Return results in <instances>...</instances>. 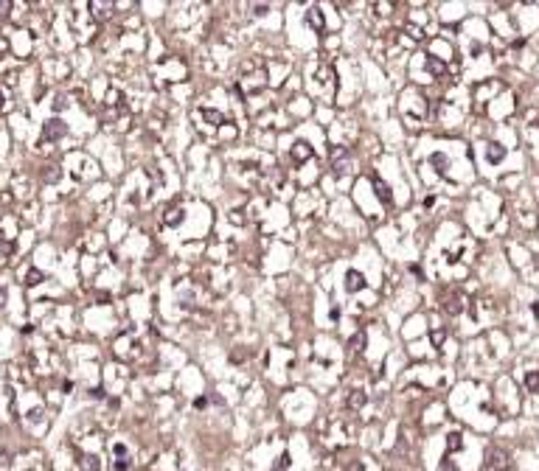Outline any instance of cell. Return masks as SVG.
Listing matches in <instances>:
<instances>
[{
	"label": "cell",
	"instance_id": "cell-19",
	"mask_svg": "<svg viewBox=\"0 0 539 471\" xmlns=\"http://www.w3.org/2000/svg\"><path fill=\"white\" fill-rule=\"evenodd\" d=\"M407 34L413 37V39H421V31H418L416 26H407Z\"/></svg>",
	"mask_w": 539,
	"mask_h": 471
},
{
	"label": "cell",
	"instance_id": "cell-1",
	"mask_svg": "<svg viewBox=\"0 0 539 471\" xmlns=\"http://www.w3.org/2000/svg\"><path fill=\"white\" fill-rule=\"evenodd\" d=\"M331 166H334V174H348V166H351V163H348V152L343 146H334L331 149Z\"/></svg>",
	"mask_w": 539,
	"mask_h": 471
},
{
	"label": "cell",
	"instance_id": "cell-23",
	"mask_svg": "<svg viewBox=\"0 0 539 471\" xmlns=\"http://www.w3.org/2000/svg\"><path fill=\"white\" fill-rule=\"evenodd\" d=\"M0 107H3V93H0Z\"/></svg>",
	"mask_w": 539,
	"mask_h": 471
},
{
	"label": "cell",
	"instance_id": "cell-14",
	"mask_svg": "<svg viewBox=\"0 0 539 471\" xmlns=\"http://www.w3.org/2000/svg\"><path fill=\"white\" fill-rule=\"evenodd\" d=\"M202 118H208L211 123H222V115L217 110H202Z\"/></svg>",
	"mask_w": 539,
	"mask_h": 471
},
{
	"label": "cell",
	"instance_id": "cell-5",
	"mask_svg": "<svg viewBox=\"0 0 539 471\" xmlns=\"http://www.w3.org/2000/svg\"><path fill=\"white\" fill-rule=\"evenodd\" d=\"M306 23H309V26H312L314 31L320 34V31H323V14H320V9H309V14H306Z\"/></svg>",
	"mask_w": 539,
	"mask_h": 471
},
{
	"label": "cell",
	"instance_id": "cell-15",
	"mask_svg": "<svg viewBox=\"0 0 539 471\" xmlns=\"http://www.w3.org/2000/svg\"><path fill=\"white\" fill-rule=\"evenodd\" d=\"M447 312H449V314H458V312H461V297H452V300H447Z\"/></svg>",
	"mask_w": 539,
	"mask_h": 471
},
{
	"label": "cell",
	"instance_id": "cell-18",
	"mask_svg": "<svg viewBox=\"0 0 539 471\" xmlns=\"http://www.w3.org/2000/svg\"><path fill=\"white\" fill-rule=\"evenodd\" d=\"M45 180H48V183H53V180H59V171H56V168L51 166V171H48V174H43Z\"/></svg>",
	"mask_w": 539,
	"mask_h": 471
},
{
	"label": "cell",
	"instance_id": "cell-6",
	"mask_svg": "<svg viewBox=\"0 0 539 471\" xmlns=\"http://www.w3.org/2000/svg\"><path fill=\"white\" fill-rule=\"evenodd\" d=\"M292 157H295L298 163L301 160H306V157H312V149H309V143H304V140H298L295 149H292Z\"/></svg>",
	"mask_w": 539,
	"mask_h": 471
},
{
	"label": "cell",
	"instance_id": "cell-20",
	"mask_svg": "<svg viewBox=\"0 0 539 471\" xmlns=\"http://www.w3.org/2000/svg\"><path fill=\"white\" fill-rule=\"evenodd\" d=\"M287 460H289L287 454H281V457H278V463H275V469H284V466H287Z\"/></svg>",
	"mask_w": 539,
	"mask_h": 471
},
{
	"label": "cell",
	"instance_id": "cell-9",
	"mask_svg": "<svg viewBox=\"0 0 539 471\" xmlns=\"http://www.w3.org/2000/svg\"><path fill=\"white\" fill-rule=\"evenodd\" d=\"M82 469L85 471H98V457L96 454H85V457H82Z\"/></svg>",
	"mask_w": 539,
	"mask_h": 471
},
{
	"label": "cell",
	"instance_id": "cell-4",
	"mask_svg": "<svg viewBox=\"0 0 539 471\" xmlns=\"http://www.w3.org/2000/svg\"><path fill=\"white\" fill-rule=\"evenodd\" d=\"M346 286H348V292H357V289L365 286V278H362V275H359L357 270H351V272L346 275Z\"/></svg>",
	"mask_w": 539,
	"mask_h": 471
},
{
	"label": "cell",
	"instance_id": "cell-13",
	"mask_svg": "<svg viewBox=\"0 0 539 471\" xmlns=\"http://www.w3.org/2000/svg\"><path fill=\"white\" fill-rule=\"evenodd\" d=\"M40 280H43V272H40V270H28V275H26V283H28V286H37Z\"/></svg>",
	"mask_w": 539,
	"mask_h": 471
},
{
	"label": "cell",
	"instance_id": "cell-3",
	"mask_svg": "<svg viewBox=\"0 0 539 471\" xmlns=\"http://www.w3.org/2000/svg\"><path fill=\"white\" fill-rule=\"evenodd\" d=\"M65 132H68V123H65V121H59V118H53V121H48V123H45L43 138H45V140H56V138H62Z\"/></svg>",
	"mask_w": 539,
	"mask_h": 471
},
{
	"label": "cell",
	"instance_id": "cell-21",
	"mask_svg": "<svg viewBox=\"0 0 539 471\" xmlns=\"http://www.w3.org/2000/svg\"><path fill=\"white\" fill-rule=\"evenodd\" d=\"M6 9H11V3H0V17H6Z\"/></svg>",
	"mask_w": 539,
	"mask_h": 471
},
{
	"label": "cell",
	"instance_id": "cell-12",
	"mask_svg": "<svg viewBox=\"0 0 539 471\" xmlns=\"http://www.w3.org/2000/svg\"><path fill=\"white\" fill-rule=\"evenodd\" d=\"M461 432H452V435H449V440H447V446H449V452H458V449H461Z\"/></svg>",
	"mask_w": 539,
	"mask_h": 471
},
{
	"label": "cell",
	"instance_id": "cell-17",
	"mask_svg": "<svg viewBox=\"0 0 539 471\" xmlns=\"http://www.w3.org/2000/svg\"><path fill=\"white\" fill-rule=\"evenodd\" d=\"M427 65H430V70H433V73H441L444 70V65L438 59H433V56H427Z\"/></svg>",
	"mask_w": 539,
	"mask_h": 471
},
{
	"label": "cell",
	"instance_id": "cell-2",
	"mask_svg": "<svg viewBox=\"0 0 539 471\" xmlns=\"http://www.w3.org/2000/svg\"><path fill=\"white\" fill-rule=\"evenodd\" d=\"M486 466H489V469H494V471H505V469H508V454L500 452V449H489Z\"/></svg>",
	"mask_w": 539,
	"mask_h": 471
},
{
	"label": "cell",
	"instance_id": "cell-10",
	"mask_svg": "<svg viewBox=\"0 0 539 471\" xmlns=\"http://www.w3.org/2000/svg\"><path fill=\"white\" fill-rule=\"evenodd\" d=\"M525 384H528L531 392H537L539 390V370H531V373L525 376Z\"/></svg>",
	"mask_w": 539,
	"mask_h": 471
},
{
	"label": "cell",
	"instance_id": "cell-7",
	"mask_svg": "<svg viewBox=\"0 0 539 471\" xmlns=\"http://www.w3.org/2000/svg\"><path fill=\"white\" fill-rule=\"evenodd\" d=\"M365 401H368V395L362 390H354L351 395H348V407L351 410H359V407H365Z\"/></svg>",
	"mask_w": 539,
	"mask_h": 471
},
{
	"label": "cell",
	"instance_id": "cell-11",
	"mask_svg": "<svg viewBox=\"0 0 539 471\" xmlns=\"http://www.w3.org/2000/svg\"><path fill=\"white\" fill-rule=\"evenodd\" d=\"M503 146H497V143H492V149H489V160H492V163H497V160H503Z\"/></svg>",
	"mask_w": 539,
	"mask_h": 471
},
{
	"label": "cell",
	"instance_id": "cell-16",
	"mask_svg": "<svg viewBox=\"0 0 539 471\" xmlns=\"http://www.w3.org/2000/svg\"><path fill=\"white\" fill-rule=\"evenodd\" d=\"M362 348H365V334H357L351 340V351H362Z\"/></svg>",
	"mask_w": 539,
	"mask_h": 471
},
{
	"label": "cell",
	"instance_id": "cell-22",
	"mask_svg": "<svg viewBox=\"0 0 539 471\" xmlns=\"http://www.w3.org/2000/svg\"><path fill=\"white\" fill-rule=\"evenodd\" d=\"M444 471H458V469H455L452 463H444Z\"/></svg>",
	"mask_w": 539,
	"mask_h": 471
},
{
	"label": "cell",
	"instance_id": "cell-8",
	"mask_svg": "<svg viewBox=\"0 0 539 471\" xmlns=\"http://www.w3.org/2000/svg\"><path fill=\"white\" fill-rule=\"evenodd\" d=\"M374 188H376V196H379L385 205H391V199H393V196H391V188H388L385 183H379V180H374Z\"/></svg>",
	"mask_w": 539,
	"mask_h": 471
},
{
	"label": "cell",
	"instance_id": "cell-24",
	"mask_svg": "<svg viewBox=\"0 0 539 471\" xmlns=\"http://www.w3.org/2000/svg\"><path fill=\"white\" fill-rule=\"evenodd\" d=\"M3 297H6V295H3V292H0V300H3Z\"/></svg>",
	"mask_w": 539,
	"mask_h": 471
}]
</instances>
